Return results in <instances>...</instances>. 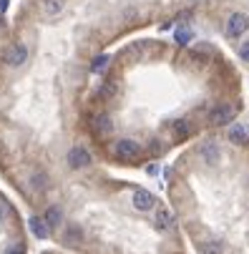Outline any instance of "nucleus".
Masks as SVG:
<instances>
[{"label": "nucleus", "instance_id": "obj_1", "mask_svg": "<svg viewBox=\"0 0 249 254\" xmlns=\"http://www.w3.org/2000/svg\"><path fill=\"white\" fill-rule=\"evenodd\" d=\"M114 154H116L119 159H124V161H131V159H136V156L141 154V146H138L133 138H119V141L114 143Z\"/></svg>", "mask_w": 249, "mask_h": 254}, {"label": "nucleus", "instance_id": "obj_2", "mask_svg": "<svg viewBox=\"0 0 249 254\" xmlns=\"http://www.w3.org/2000/svg\"><path fill=\"white\" fill-rule=\"evenodd\" d=\"M247 28H249V18L244 13L229 15V20H227V35H229V38H239V35H244Z\"/></svg>", "mask_w": 249, "mask_h": 254}, {"label": "nucleus", "instance_id": "obj_3", "mask_svg": "<svg viewBox=\"0 0 249 254\" xmlns=\"http://www.w3.org/2000/svg\"><path fill=\"white\" fill-rule=\"evenodd\" d=\"M25 61H28V48H25L23 43H15V46H10V48L5 51V63H8L10 68H20Z\"/></svg>", "mask_w": 249, "mask_h": 254}, {"label": "nucleus", "instance_id": "obj_4", "mask_svg": "<svg viewBox=\"0 0 249 254\" xmlns=\"http://www.w3.org/2000/svg\"><path fill=\"white\" fill-rule=\"evenodd\" d=\"M133 206L138 211H151L156 206V196L151 191H146V189H136L133 191Z\"/></svg>", "mask_w": 249, "mask_h": 254}, {"label": "nucleus", "instance_id": "obj_5", "mask_svg": "<svg viewBox=\"0 0 249 254\" xmlns=\"http://www.w3.org/2000/svg\"><path fill=\"white\" fill-rule=\"evenodd\" d=\"M91 164V154L86 151V149H81V146H73L68 151V166L70 169H86Z\"/></svg>", "mask_w": 249, "mask_h": 254}, {"label": "nucleus", "instance_id": "obj_6", "mask_svg": "<svg viewBox=\"0 0 249 254\" xmlns=\"http://www.w3.org/2000/svg\"><path fill=\"white\" fill-rule=\"evenodd\" d=\"M234 114H237L234 106H219V108H214V111L209 114V121L214 126H224V124H229L234 119Z\"/></svg>", "mask_w": 249, "mask_h": 254}, {"label": "nucleus", "instance_id": "obj_7", "mask_svg": "<svg viewBox=\"0 0 249 254\" xmlns=\"http://www.w3.org/2000/svg\"><path fill=\"white\" fill-rule=\"evenodd\" d=\"M28 227H30L33 237H38V239H46L48 232H51V227L46 224L43 216H30V219H28Z\"/></svg>", "mask_w": 249, "mask_h": 254}, {"label": "nucleus", "instance_id": "obj_8", "mask_svg": "<svg viewBox=\"0 0 249 254\" xmlns=\"http://www.w3.org/2000/svg\"><path fill=\"white\" fill-rule=\"evenodd\" d=\"M229 141L239 143V146L249 143V128H247L244 124H232V126H229Z\"/></svg>", "mask_w": 249, "mask_h": 254}, {"label": "nucleus", "instance_id": "obj_9", "mask_svg": "<svg viewBox=\"0 0 249 254\" xmlns=\"http://www.w3.org/2000/svg\"><path fill=\"white\" fill-rule=\"evenodd\" d=\"M63 242L65 244H81L83 242V229L76 224H68V229L63 232Z\"/></svg>", "mask_w": 249, "mask_h": 254}, {"label": "nucleus", "instance_id": "obj_10", "mask_svg": "<svg viewBox=\"0 0 249 254\" xmlns=\"http://www.w3.org/2000/svg\"><path fill=\"white\" fill-rule=\"evenodd\" d=\"M156 227H159L161 232H166V229L174 227V214H171L169 209H159V211H156Z\"/></svg>", "mask_w": 249, "mask_h": 254}, {"label": "nucleus", "instance_id": "obj_11", "mask_svg": "<svg viewBox=\"0 0 249 254\" xmlns=\"http://www.w3.org/2000/svg\"><path fill=\"white\" fill-rule=\"evenodd\" d=\"M43 219H46L48 227H61V222H63V211H61L58 206H48L46 214H43Z\"/></svg>", "mask_w": 249, "mask_h": 254}, {"label": "nucleus", "instance_id": "obj_12", "mask_svg": "<svg viewBox=\"0 0 249 254\" xmlns=\"http://www.w3.org/2000/svg\"><path fill=\"white\" fill-rule=\"evenodd\" d=\"M201 252H204V254H227V247H224V242H219V239H206V242L201 244Z\"/></svg>", "mask_w": 249, "mask_h": 254}, {"label": "nucleus", "instance_id": "obj_13", "mask_svg": "<svg viewBox=\"0 0 249 254\" xmlns=\"http://www.w3.org/2000/svg\"><path fill=\"white\" fill-rule=\"evenodd\" d=\"M201 156L206 159V161H211V164H217L219 161V149L214 146V143H201Z\"/></svg>", "mask_w": 249, "mask_h": 254}, {"label": "nucleus", "instance_id": "obj_14", "mask_svg": "<svg viewBox=\"0 0 249 254\" xmlns=\"http://www.w3.org/2000/svg\"><path fill=\"white\" fill-rule=\"evenodd\" d=\"M93 126H96V131H98V133H111V131H114V124H111V116H98Z\"/></svg>", "mask_w": 249, "mask_h": 254}, {"label": "nucleus", "instance_id": "obj_15", "mask_svg": "<svg viewBox=\"0 0 249 254\" xmlns=\"http://www.w3.org/2000/svg\"><path fill=\"white\" fill-rule=\"evenodd\" d=\"M174 131H176V136H182V138H184V136H189V133L194 131V126H191L187 119H179V121L174 124Z\"/></svg>", "mask_w": 249, "mask_h": 254}, {"label": "nucleus", "instance_id": "obj_16", "mask_svg": "<svg viewBox=\"0 0 249 254\" xmlns=\"http://www.w3.org/2000/svg\"><path fill=\"white\" fill-rule=\"evenodd\" d=\"M174 38H176V43H179V46H189V41L194 38V35H191L189 28H179V30L174 33Z\"/></svg>", "mask_w": 249, "mask_h": 254}, {"label": "nucleus", "instance_id": "obj_17", "mask_svg": "<svg viewBox=\"0 0 249 254\" xmlns=\"http://www.w3.org/2000/svg\"><path fill=\"white\" fill-rule=\"evenodd\" d=\"M109 56H98L93 63H91V70H93V73H101V70H106V65H109Z\"/></svg>", "mask_w": 249, "mask_h": 254}, {"label": "nucleus", "instance_id": "obj_18", "mask_svg": "<svg viewBox=\"0 0 249 254\" xmlns=\"http://www.w3.org/2000/svg\"><path fill=\"white\" fill-rule=\"evenodd\" d=\"M61 8H63V3H61V0H46V3H43V10H46L48 15H56V13H61Z\"/></svg>", "mask_w": 249, "mask_h": 254}, {"label": "nucleus", "instance_id": "obj_19", "mask_svg": "<svg viewBox=\"0 0 249 254\" xmlns=\"http://www.w3.org/2000/svg\"><path fill=\"white\" fill-rule=\"evenodd\" d=\"M33 189H38V191L46 189V176H43V174H35V176H33Z\"/></svg>", "mask_w": 249, "mask_h": 254}, {"label": "nucleus", "instance_id": "obj_20", "mask_svg": "<svg viewBox=\"0 0 249 254\" xmlns=\"http://www.w3.org/2000/svg\"><path fill=\"white\" fill-rule=\"evenodd\" d=\"M239 58L249 63V41H244V43L239 46Z\"/></svg>", "mask_w": 249, "mask_h": 254}, {"label": "nucleus", "instance_id": "obj_21", "mask_svg": "<svg viewBox=\"0 0 249 254\" xmlns=\"http://www.w3.org/2000/svg\"><path fill=\"white\" fill-rule=\"evenodd\" d=\"M5 254H23V247H20V244H13V247L5 249Z\"/></svg>", "mask_w": 249, "mask_h": 254}, {"label": "nucleus", "instance_id": "obj_22", "mask_svg": "<svg viewBox=\"0 0 249 254\" xmlns=\"http://www.w3.org/2000/svg\"><path fill=\"white\" fill-rule=\"evenodd\" d=\"M8 5H10V0H0V13H5Z\"/></svg>", "mask_w": 249, "mask_h": 254}, {"label": "nucleus", "instance_id": "obj_23", "mask_svg": "<svg viewBox=\"0 0 249 254\" xmlns=\"http://www.w3.org/2000/svg\"><path fill=\"white\" fill-rule=\"evenodd\" d=\"M0 28H3V13H0Z\"/></svg>", "mask_w": 249, "mask_h": 254}]
</instances>
